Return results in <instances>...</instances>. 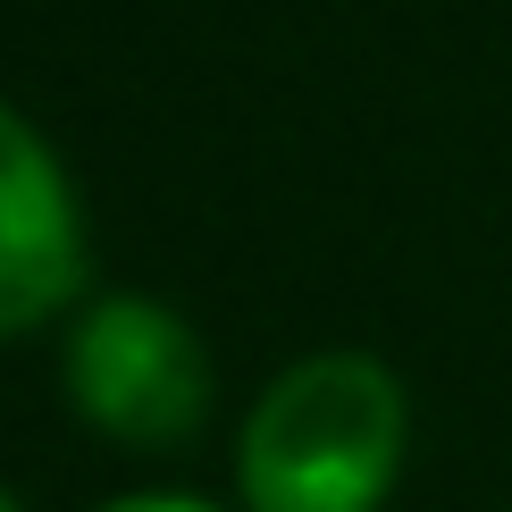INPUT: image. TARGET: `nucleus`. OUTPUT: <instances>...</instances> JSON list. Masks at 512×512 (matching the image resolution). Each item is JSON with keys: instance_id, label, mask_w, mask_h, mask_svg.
Listing matches in <instances>:
<instances>
[{"instance_id": "nucleus-4", "label": "nucleus", "mask_w": 512, "mask_h": 512, "mask_svg": "<svg viewBox=\"0 0 512 512\" xmlns=\"http://www.w3.org/2000/svg\"><path fill=\"white\" fill-rule=\"evenodd\" d=\"M110 512H219V504H194V496H126Z\"/></svg>"}, {"instance_id": "nucleus-5", "label": "nucleus", "mask_w": 512, "mask_h": 512, "mask_svg": "<svg viewBox=\"0 0 512 512\" xmlns=\"http://www.w3.org/2000/svg\"><path fill=\"white\" fill-rule=\"evenodd\" d=\"M0 512H17V504H9V496H0Z\"/></svg>"}, {"instance_id": "nucleus-3", "label": "nucleus", "mask_w": 512, "mask_h": 512, "mask_svg": "<svg viewBox=\"0 0 512 512\" xmlns=\"http://www.w3.org/2000/svg\"><path fill=\"white\" fill-rule=\"evenodd\" d=\"M84 286V210L68 168L17 110H0V336L42 328Z\"/></svg>"}, {"instance_id": "nucleus-2", "label": "nucleus", "mask_w": 512, "mask_h": 512, "mask_svg": "<svg viewBox=\"0 0 512 512\" xmlns=\"http://www.w3.org/2000/svg\"><path fill=\"white\" fill-rule=\"evenodd\" d=\"M68 403L118 445H185L210 412L202 336L168 303L118 294L68 336Z\"/></svg>"}, {"instance_id": "nucleus-1", "label": "nucleus", "mask_w": 512, "mask_h": 512, "mask_svg": "<svg viewBox=\"0 0 512 512\" xmlns=\"http://www.w3.org/2000/svg\"><path fill=\"white\" fill-rule=\"evenodd\" d=\"M403 471V387L370 353H311L252 403L236 487L252 512H378Z\"/></svg>"}]
</instances>
